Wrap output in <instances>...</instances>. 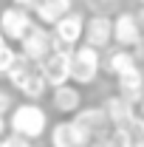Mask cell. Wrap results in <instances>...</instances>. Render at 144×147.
Instances as JSON below:
<instances>
[{
	"label": "cell",
	"mask_w": 144,
	"mask_h": 147,
	"mask_svg": "<svg viewBox=\"0 0 144 147\" xmlns=\"http://www.w3.org/2000/svg\"><path fill=\"white\" fill-rule=\"evenodd\" d=\"M85 45L90 48H96V51H102V48H108L110 42H113V20L105 17V14H96V17H88L85 20Z\"/></svg>",
	"instance_id": "obj_9"
},
{
	"label": "cell",
	"mask_w": 144,
	"mask_h": 147,
	"mask_svg": "<svg viewBox=\"0 0 144 147\" xmlns=\"http://www.w3.org/2000/svg\"><path fill=\"white\" fill-rule=\"evenodd\" d=\"M141 74H144V68H141Z\"/></svg>",
	"instance_id": "obj_30"
},
{
	"label": "cell",
	"mask_w": 144,
	"mask_h": 147,
	"mask_svg": "<svg viewBox=\"0 0 144 147\" xmlns=\"http://www.w3.org/2000/svg\"><path fill=\"white\" fill-rule=\"evenodd\" d=\"M71 9H73V0H37L31 11H34V20L40 26H45V28L51 26L54 28V23L59 17H65Z\"/></svg>",
	"instance_id": "obj_12"
},
{
	"label": "cell",
	"mask_w": 144,
	"mask_h": 147,
	"mask_svg": "<svg viewBox=\"0 0 144 147\" xmlns=\"http://www.w3.org/2000/svg\"><path fill=\"white\" fill-rule=\"evenodd\" d=\"M71 65H73V48H57L40 62V74L45 76L48 85H65L71 82Z\"/></svg>",
	"instance_id": "obj_3"
},
{
	"label": "cell",
	"mask_w": 144,
	"mask_h": 147,
	"mask_svg": "<svg viewBox=\"0 0 144 147\" xmlns=\"http://www.w3.org/2000/svg\"><path fill=\"white\" fill-rule=\"evenodd\" d=\"M45 91H48V82H45V76L40 74V65L34 68V74L23 82V88H20V93L26 96V102H40L42 96H45Z\"/></svg>",
	"instance_id": "obj_16"
},
{
	"label": "cell",
	"mask_w": 144,
	"mask_h": 147,
	"mask_svg": "<svg viewBox=\"0 0 144 147\" xmlns=\"http://www.w3.org/2000/svg\"><path fill=\"white\" fill-rule=\"evenodd\" d=\"M9 133V122H6V116H0V139Z\"/></svg>",
	"instance_id": "obj_23"
},
{
	"label": "cell",
	"mask_w": 144,
	"mask_h": 147,
	"mask_svg": "<svg viewBox=\"0 0 144 147\" xmlns=\"http://www.w3.org/2000/svg\"><path fill=\"white\" fill-rule=\"evenodd\" d=\"M71 122L88 133L90 142H93V139H105V130L110 127L108 113H105V108H99V105H93V108H79L76 113H73Z\"/></svg>",
	"instance_id": "obj_8"
},
{
	"label": "cell",
	"mask_w": 144,
	"mask_h": 147,
	"mask_svg": "<svg viewBox=\"0 0 144 147\" xmlns=\"http://www.w3.org/2000/svg\"><path fill=\"white\" fill-rule=\"evenodd\" d=\"M141 147H144V144H141Z\"/></svg>",
	"instance_id": "obj_31"
},
{
	"label": "cell",
	"mask_w": 144,
	"mask_h": 147,
	"mask_svg": "<svg viewBox=\"0 0 144 147\" xmlns=\"http://www.w3.org/2000/svg\"><path fill=\"white\" fill-rule=\"evenodd\" d=\"M9 130L14 136H23V139L34 142L48 130V113H45V108H40V102L14 105V110L9 113Z\"/></svg>",
	"instance_id": "obj_1"
},
{
	"label": "cell",
	"mask_w": 144,
	"mask_h": 147,
	"mask_svg": "<svg viewBox=\"0 0 144 147\" xmlns=\"http://www.w3.org/2000/svg\"><path fill=\"white\" fill-rule=\"evenodd\" d=\"M0 147H34L28 139H23V136H14V133H6L3 139H0Z\"/></svg>",
	"instance_id": "obj_19"
},
{
	"label": "cell",
	"mask_w": 144,
	"mask_h": 147,
	"mask_svg": "<svg viewBox=\"0 0 144 147\" xmlns=\"http://www.w3.org/2000/svg\"><path fill=\"white\" fill-rule=\"evenodd\" d=\"M51 105H54L57 113H76V110L82 108V91L76 88V85H71V82H65V85H59V88H54V93H51Z\"/></svg>",
	"instance_id": "obj_14"
},
{
	"label": "cell",
	"mask_w": 144,
	"mask_h": 147,
	"mask_svg": "<svg viewBox=\"0 0 144 147\" xmlns=\"http://www.w3.org/2000/svg\"><path fill=\"white\" fill-rule=\"evenodd\" d=\"M51 51H54V34L45 26H34L28 34L20 40V54L26 57L28 62H34V65H40Z\"/></svg>",
	"instance_id": "obj_5"
},
{
	"label": "cell",
	"mask_w": 144,
	"mask_h": 147,
	"mask_svg": "<svg viewBox=\"0 0 144 147\" xmlns=\"http://www.w3.org/2000/svg\"><path fill=\"white\" fill-rule=\"evenodd\" d=\"M139 17H144V9H141V14H139Z\"/></svg>",
	"instance_id": "obj_28"
},
{
	"label": "cell",
	"mask_w": 144,
	"mask_h": 147,
	"mask_svg": "<svg viewBox=\"0 0 144 147\" xmlns=\"http://www.w3.org/2000/svg\"><path fill=\"white\" fill-rule=\"evenodd\" d=\"M34 26H37V23H34V17H31V11H28V9L6 6V9L0 11V31L6 34V40L20 42V40L28 34Z\"/></svg>",
	"instance_id": "obj_6"
},
{
	"label": "cell",
	"mask_w": 144,
	"mask_h": 147,
	"mask_svg": "<svg viewBox=\"0 0 144 147\" xmlns=\"http://www.w3.org/2000/svg\"><path fill=\"white\" fill-rule=\"evenodd\" d=\"M139 3H141V6H144V0H139Z\"/></svg>",
	"instance_id": "obj_29"
},
{
	"label": "cell",
	"mask_w": 144,
	"mask_h": 147,
	"mask_svg": "<svg viewBox=\"0 0 144 147\" xmlns=\"http://www.w3.org/2000/svg\"><path fill=\"white\" fill-rule=\"evenodd\" d=\"M11 110H14V99H11V91L0 88V116H6V113H11Z\"/></svg>",
	"instance_id": "obj_20"
},
{
	"label": "cell",
	"mask_w": 144,
	"mask_h": 147,
	"mask_svg": "<svg viewBox=\"0 0 144 147\" xmlns=\"http://www.w3.org/2000/svg\"><path fill=\"white\" fill-rule=\"evenodd\" d=\"M48 144L51 147H85V144H90V136L68 119V122H57L51 127Z\"/></svg>",
	"instance_id": "obj_10"
},
{
	"label": "cell",
	"mask_w": 144,
	"mask_h": 147,
	"mask_svg": "<svg viewBox=\"0 0 144 147\" xmlns=\"http://www.w3.org/2000/svg\"><path fill=\"white\" fill-rule=\"evenodd\" d=\"M105 113H108V122L110 127H124V125H130L136 116H139V110H136V105H130L127 99H122L119 93L116 96H110V99H105Z\"/></svg>",
	"instance_id": "obj_13"
},
{
	"label": "cell",
	"mask_w": 144,
	"mask_h": 147,
	"mask_svg": "<svg viewBox=\"0 0 144 147\" xmlns=\"http://www.w3.org/2000/svg\"><path fill=\"white\" fill-rule=\"evenodd\" d=\"M136 65H139V59H136L133 51H127V48H116V51H110L108 59L102 62V68H105L110 76H122L124 71L136 68Z\"/></svg>",
	"instance_id": "obj_15"
},
{
	"label": "cell",
	"mask_w": 144,
	"mask_h": 147,
	"mask_svg": "<svg viewBox=\"0 0 144 147\" xmlns=\"http://www.w3.org/2000/svg\"><path fill=\"white\" fill-rule=\"evenodd\" d=\"M17 57H20V51H14L9 42L0 48V76H6V74L14 68V62H17Z\"/></svg>",
	"instance_id": "obj_17"
},
{
	"label": "cell",
	"mask_w": 144,
	"mask_h": 147,
	"mask_svg": "<svg viewBox=\"0 0 144 147\" xmlns=\"http://www.w3.org/2000/svg\"><path fill=\"white\" fill-rule=\"evenodd\" d=\"M99 51L90 45H76L73 48V65H71V82L73 85H93L99 76Z\"/></svg>",
	"instance_id": "obj_2"
},
{
	"label": "cell",
	"mask_w": 144,
	"mask_h": 147,
	"mask_svg": "<svg viewBox=\"0 0 144 147\" xmlns=\"http://www.w3.org/2000/svg\"><path fill=\"white\" fill-rule=\"evenodd\" d=\"M85 147H113L108 142V136H105V139H93V142H90V144H85Z\"/></svg>",
	"instance_id": "obj_21"
},
{
	"label": "cell",
	"mask_w": 144,
	"mask_h": 147,
	"mask_svg": "<svg viewBox=\"0 0 144 147\" xmlns=\"http://www.w3.org/2000/svg\"><path fill=\"white\" fill-rule=\"evenodd\" d=\"M136 110H139V116H141V119H144V99H141V102H139V108H136Z\"/></svg>",
	"instance_id": "obj_24"
},
{
	"label": "cell",
	"mask_w": 144,
	"mask_h": 147,
	"mask_svg": "<svg viewBox=\"0 0 144 147\" xmlns=\"http://www.w3.org/2000/svg\"><path fill=\"white\" fill-rule=\"evenodd\" d=\"M3 45H6V34L0 31V48H3Z\"/></svg>",
	"instance_id": "obj_25"
},
{
	"label": "cell",
	"mask_w": 144,
	"mask_h": 147,
	"mask_svg": "<svg viewBox=\"0 0 144 147\" xmlns=\"http://www.w3.org/2000/svg\"><path fill=\"white\" fill-rule=\"evenodd\" d=\"M82 34H85V14L71 9L65 17H59L54 23V51L57 48H76Z\"/></svg>",
	"instance_id": "obj_4"
},
{
	"label": "cell",
	"mask_w": 144,
	"mask_h": 147,
	"mask_svg": "<svg viewBox=\"0 0 144 147\" xmlns=\"http://www.w3.org/2000/svg\"><path fill=\"white\" fill-rule=\"evenodd\" d=\"M108 142L113 147H136V144H133V136H130V130H127V127H113L108 133Z\"/></svg>",
	"instance_id": "obj_18"
},
{
	"label": "cell",
	"mask_w": 144,
	"mask_h": 147,
	"mask_svg": "<svg viewBox=\"0 0 144 147\" xmlns=\"http://www.w3.org/2000/svg\"><path fill=\"white\" fill-rule=\"evenodd\" d=\"M139 48H141V62H144V40H141V45H139Z\"/></svg>",
	"instance_id": "obj_26"
},
{
	"label": "cell",
	"mask_w": 144,
	"mask_h": 147,
	"mask_svg": "<svg viewBox=\"0 0 144 147\" xmlns=\"http://www.w3.org/2000/svg\"><path fill=\"white\" fill-rule=\"evenodd\" d=\"M102 3H113V0H102Z\"/></svg>",
	"instance_id": "obj_27"
},
{
	"label": "cell",
	"mask_w": 144,
	"mask_h": 147,
	"mask_svg": "<svg viewBox=\"0 0 144 147\" xmlns=\"http://www.w3.org/2000/svg\"><path fill=\"white\" fill-rule=\"evenodd\" d=\"M37 0H11V6H20V9H34Z\"/></svg>",
	"instance_id": "obj_22"
},
{
	"label": "cell",
	"mask_w": 144,
	"mask_h": 147,
	"mask_svg": "<svg viewBox=\"0 0 144 147\" xmlns=\"http://www.w3.org/2000/svg\"><path fill=\"white\" fill-rule=\"evenodd\" d=\"M116 85H119V96L139 108V102L144 99V74H141V65L124 71L122 76H116Z\"/></svg>",
	"instance_id": "obj_11"
},
{
	"label": "cell",
	"mask_w": 144,
	"mask_h": 147,
	"mask_svg": "<svg viewBox=\"0 0 144 147\" xmlns=\"http://www.w3.org/2000/svg\"><path fill=\"white\" fill-rule=\"evenodd\" d=\"M113 42L119 48H136L141 45V23H139V14L133 11H122L113 17Z\"/></svg>",
	"instance_id": "obj_7"
}]
</instances>
